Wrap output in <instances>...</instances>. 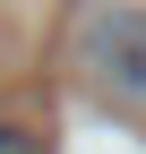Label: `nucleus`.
Here are the masks:
<instances>
[{
	"label": "nucleus",
	"mask_w": 146,
	"mask_h": 154,
	"mask_svg": "<svg viewBox=\"0 0 146 154\" xmlns=\"http://www.w3.org/2000/svg\"><path fill=\"white\" fill-rule=\"evenodd\" d=\"M69 43H78V69L112 103H146V0H86Z\"/></svg>",
	"instance_id": "1"
},
{
	"label": "nucleus",
	"mask_w": 146,
	"mask_h": 154,
	"mask_svg": "<svg viewBox=\"0 0 146 154\" xmlns=\"http://www.w3.org/2000/svg\"><path fill=\"white\" fill-rule=\"evenodd\" d=\"M0 154H43V137H34V128H17V120H0Z\"/></svg>",
	"instance_id": "2"
}]
</instances>
